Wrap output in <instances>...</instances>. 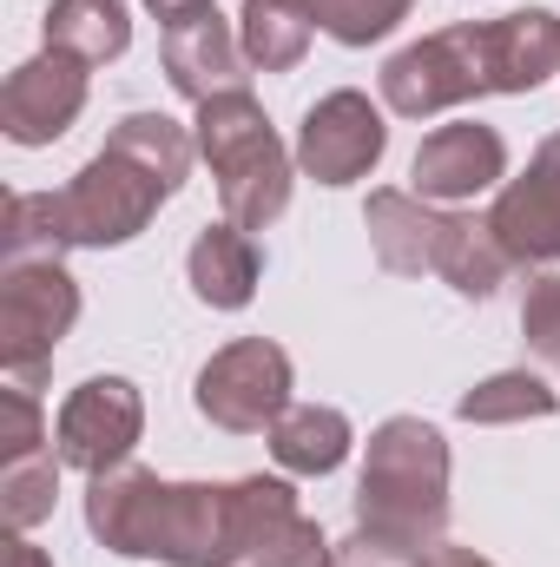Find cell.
I'll return each instance as SVG.
<instances>
[{
    "mask_svg": "<svg viewBox=\"0 0 560 567\" xmlns=\"http://www.w3.org/2000/svg\"><path fill=\"white\" fill-rule=\"evenodd\" d=\"M198 140L165 120V113H126L113 126V140L100 145L60 198V238L106 251V245H133L145 225L158 218V205L185 185Z\"/></svg>",
    "mask_w": 560,
    "mask_h": 567,
    "instance_id": "1",
    "label": "cell"
},
{
    "mask_svg": "<svg viewBox=\"0 0 560 567\" xmlns=\"http://www.w3.org/2000/svg\"><path fill=\"white\" fill-rule=\"evenodd\" d=\"M86 528L113 555L165 567H225L231 482H165L152 468H113L86 488Z\"/></svg>",
    "mask_w": 560,
    "mask_h": 567,
    "instance_id": "2",
    "label": "cell"
},
{
    "mask_svg": "<svg viewBox=\"0 0 560 567\" xmlns=\"http://www.w3.org/2000/svg\"><path fill=\"white\" fill-rule=\"evenodd\" d=\"M356 528L428 555L448 528V442L422 416H390L370 435L356 482Z\"/></svg>",
    "mask_w": 560,
    "mask_h": 567,
    "instance_id": "3",
    "label": "cell"
},
{
    "mask_svg": "<svg viewBox=\"0 0 560 567\" xmlns=\"http://www.w3.org/2000/svg\"><path fill=\"white\" fill-rule=\"evenodd\" d=\"M191 140H198V158L211 165L218 178V205L231 225L245 231H265L290 212V152L271 133L265 106L251 93H225V100H205L198 120H191Z\"/></svg>",
    "mask_w": 560,
    "mask_h": 567,
    "instance_id": "4",
    "label": "cell"
},
{
    "mask_svg": "<svg viewBox=\"0 0 560 567\" xmlns=\"http://www.w3.org/2000/svg\"><path fill=\"white\" fill-rule=\"evenodd\" d=\"M80 323V284L60 258H27L0 271V370L20 390H40L60 337Z\"/></svg>",
    "mask_w": 560,
    "mask_h": 567,
    "instance_id": "5",
    "label": "cell"
},
{
    "mask_svg": "<svg viewBox=\"0 0 560 567\" xmlns=\"http://www.w3.org/2000/svg\"><path fill=\"white\" fill-rule=\"evenodd\" d=\"M488 93V60H481V20H462V27H442L416 47H403L390 66H383V106L403 113V120H435L462 100H481Z\"/></svg>",
    "mask_w": 560,
    "mask_h": 567,
    "instance_id": "6",
    "label": "cell"
},
{
    "mask_svg": "<svg viewBox=\"0 0 560 567\" xmlns=\"http://www.w3.org/2000/svg\"><path fill=\"white\" fill-rule=\"evenodd\" d=\"M191 403H198V416L211 429H231V435L278 429V416L290 410V357H283V343H271V337L225 343L198 370Z\"/></svg>",
    "mask_w": 560,
    "mask_h": 567,
    "instance_id": "7",
    "label": "cell"
},
{
    "mask_svg": "<svg viewBox=\"0 0 560 567\" xmlns=\"http://www.w3.org/2000/svg\"><path fill=\"white\" fill-rule=\"evenodd\" d=\"M225 567H330L323 528L297 508V488L278 475L231 482V555Z\"/></svg>",
    "mask_w": 560,
    "mask_h": 567,
    "instance_id": "8",
    "label": "cell"
},
{
    "mask_svg": "<svg viewBox=\"0 0 560 567\" xmlns=\"http://www.w3.org/2000/svg\"><path fill=\"white\" fill-rule=\"evenodd\" d=\"M139 435H145V396L126 377H86V383L60 403V423H53L60 462L80 468V475H113V468H126V455L139 449Z\"/></svg>",
    "mask_w": 560,
    "mask_h": 567,
    "instance_id": "9",
    "label": "cell"
},
{
    "mask_svg": "<svg viewBox=\"0 0 560 567\" xmlns=\"http://www.w3.org/2000/svg\"><path fill=\"white\" fill-rule=\"evenodd\" d=\"M383 152H390V126L370 106V93H356V86L323 93L297 126V172L317 185H356L376 172Z\"/></svg>",
    "mask_w": 560,
    "mask_h": 567,
    "instance_id": "10",
    "label": "cell"
},
{
    "mask_svg": "<svg viewBox=\"0 0 560 567\" xmlns=\"http://www.w3.org/2000/svg\"><path fill=\"white\" fill-rule=\"evenodd\" d=\"M86 93H93L86 60H73V53L46 47V53H33L27 66H13V73H7V86H0V133H7L13 145L66 140V133H73V120L86 113Z\"/></svg>",
    "mask_w": 560,
    "mask_h": 567,
    "instance_id": "11",
    "label": "cell"
},
{
    "mask_svg": "<svg viewBox=\"0 0 560 567\" xmlns=\"http://www.w3.org/2000/svg\"><path fill=\"white\" fill-rule=\"evenodd\" d=\"M158 53H165V80H172V93H185L191 106L225 100V93H251V86H245V80H251L245 40L231 33V20L218 13V0L178 13V20L165 27V47H158Z\"/></svg>",
    "mask_w": 560,
    "mask_h": 567,
    "instance_id": "12",
    "label": "cell"
},
{
    "mask_svg": "<svg viewBox=\"0 0 560 567\" xmlns=\"http://www.w3.org/2000/svg\"><path fill=\"white\" fill-rule=\"evenodd\" d=\"M488 225L515 265H560V133L535 145L521 178L501 185Z\"/></svg>",
    "mask_w": 560,
    "mask_h": 567,
    "instance_id": "13",
    "label": "cell"
},
{
    "mask_svg": "<svg viewBox=\"0 0 560 567\" xmlns=\"http://www.w3.org/2000/svg\"><path fill=\"white\" fill-rule=\"evenodd\" d=\"M416 198L428 205H462V198H481L508 178V145L495 126L481 120H455V126H435L428 140L416 145Z\"/></svg>",
    "mask_w": 560,
    "mask_h": 567,
    "instance_id": "14",
    "label": "cell"
},
{
    "mask_svg": "<svg viewBox=\"0 0 560 567\" xmlns=\"http://www.w3.org/2000/svg\"><path fill=\"white\" fill-rule=\"evenodd\" d=\"M481 60H488V93H535L548 73H560V13L521 7L481 20Z\"/></svg>",
    "mask_w": 560,
    "mask_h": 567,
    "instance_id": "15",
    "label": "cell"
},
{
    "mask_svg": "<svg viewBox=\"0 0 560 567\" xmlns=\"http://www.w3.org/2000/svg\"><path fill=\"white\" fill-rule=\"evenodd\" d=\"M363 225H370V251H376L383 271H396V278H422V271L442 265L448 212H435V205L416 198V192H370Z\"/></svg>",
    "mask_w": 560,
    "mask_h": 567,
    "instance_id": "16",
    "label": "cell"
},
{
    "mask_svg": "<svg viewBox=\"0 0 560 567\" xmlns=\"http://www.w3.org/2000/svg\"><path fill=\"white\" fill-rule=\"evenodd\" d=\"M185 278H191V297L211 303V310H245L258 297V278H265V258L251 245L245 225H205L191 258H185Z\"/></svg>",
    "mask_w": 560,
    "mask_h": 567,
    "instance_id": "17",
    "label": "cell"
},
{
    "mask_svg": "<svg viewBox=\"0 0 560 567\" xmlns=\"http://www.w3.org/2000/svg\"><path fill=\"white\" fill-rule=\"evenodd\" d=\"M350 442H356V429L330 403H297L271 429V455H278L283 475H330V468H343Z\"/></svg>",
    "mask_w": 560,
    "mask_h": 567,
    "instance_id": "18",
    "label": "cell"
},
{
    "mask_svg": "<svg viewBox=\"0 0 560 567\" xmlns=\"http://www.w3.org/2000/svg\"><path fill=\"white\" fill-rule=\"evenodd\" d=\"M46 47L86 60V66H106L133 47V20H126V0H53L46 7Z\"/></svg>",
    "mask_w": 560,
    "mask_h": 567,
    "instance_id": "19",
    "label": "cell"
},
{
    "mask_svg": "<svg viewBox=\"0 0 560 567\" xmlns=\"http://www.w3.org/2000/svg\"><path fill=\"white\" fill-rule=\"evenodd\" d=\"M515 271V258L501 251L495 225L488 218H468V212H448V245H442V265L435 278H448V290L462 297H495Z\"/></svg>",
    "mask_w": 560,
    "mask_h": 567,
    "instance_id": "20",
    "label": "cell"
},
{
    "mask_svg": "<svg viewBox=\"0 0 560 567\" xmlns=\"http://www.w3.org/2000/svg\"><path fill=\"white\" fill-rule=\"evenodd\" d=\"M238 40L258 73H290L310 53V13H303V0H245Z\"/></svg>",
    "mask_w": 560,
    "mask_h": 567,
    "instance_id": "21",
    "label": "cell"
},
{
    "mask_svg": "<svg viewBox=\"0 0 560 567\" xmlns=\"http://www.w3.org/2000/svg\"><path fill=\"white\" fill-rule=\"evenodd\" d=\"M462 423H481V429H501V423H548L560 410V390L541 383L535 370H501L488 383H475L462 403Z\"/></svg>",
    "mask_w": 560,
    "mask_h": 567,
    "instance_id": "22",
    "label": "cell"
},
{
    "mask_svg": "<svg viewBox=\"0 0 560 567\" xmlns=\"http://www.w3.org/2000/svg\"><path fill=\"white\" fill-rule=\"evenodd\" d=\"M53 495H60V455L53 449L0 462V522H7V535L40 528L53 515Z\"/></svg>",
    "mask_w": 560,
    "mask_h": 567,
    "instance_id": "23",
    "label": "cell"
},
{
    "mask_svg": "<svg viewBox=\"0 0 560 567\" xmlns=\"http://www.w3.org/2000/svg\"><path fill=\"white\" fill-rule=\"evenodd\" d=\"M0 251H7V265L60 258L66 251V238H60V198L53 192H13L7 212H0Z\"/></svg>",
    "mask_w": 560,
    "mask_h": 567,
    "instance_id": "24",
    "label": "cell"
},
{
    "mask_svg": "<svg viewBox=\"0 0 560 567\" xmlns=\"http://www.w3.org/2000/svg\"><path fill=\"white\" fill-rule=\"evenodd\" d=\"M409 7L416 0H303L310 27H323L336 47H370V40L396 33L409 20Z\"/></svg>",
    "mask_w": 560,
    "mask_h": 567,
    "instance_id": "25",
    "label": "cell"
},
{
    "mask_svg": "<svg viewBox=\"0 0 560 567\" xmlns=\"http://www.w3.org/2000/svg\"><path fill=\"white\" fill-rule=\"evenodd\" d=\"M40 449H46L40 396L20 390V383H7V390H0V462H13V455H40Z\"/></svg>",
    "mask_w": 560,
    "mask_h": 567,
    "instance_id": "26",
    "label": "cell"
},
{
    "mask_svg": "<svg viewBox=\"0 0 560 567\" xmlns=\"http://www.w3.org/2000/svg\"><path fill=\"white\" fill-rule=\"evenodd\" d=\"M521 337L535 357L560 363V271L554 278H535L528 284V303H521Z\"/></svg>",
    "mask_w": 560,
    "mask_h": 567,
    "instance_id": "27",
    "label": "cell"
},
{
    "mask_svg": "<svg viewBox=\"0 0 560 567\" xmlns=\"http://www.w3.org/2000/svg\"><path fill=\"white\" fill-rule=\"evenodd\" d=\"M422 555H409V548H396V542H383V535H350V542H336L330 548V567H416Z\"/></svg>",
    "mask_w": 560,
    "mask_h": 567,
    "instance_id": "28",
    "label": "cell"
},
{
    "mask_svg": "<svg viewBox=\"0 0 560 567\" xmlns=\"http://www.w3.org/2000/svg\"><path fill=\"white\" fill-rule=\"evenodd\" d=\"M416 567H495L488 555H475V548H455V542H435Z\"/></svg>",
    "mask_w": 560,
    "mask_h": 567,
    "instance_id": "29",
    "label": "cell"
},
{
    "mask_svg": "<svg viewBox=\"0 0 560 567\" xmlns=\"http://www.w3.org/2000/svg\"><path fill=\"white\" fill-rule=\"evenodd\" d=\"M0 567H53V561H46L27 535H7V555H0Z\"/></svg>",
    "mask_w": 560,
    "mask_h": 567,
    "instance_id": "30",
    "label": "cell"
},
{
    "mask_svg": "<svg viewBox=\"0 0 560 567\" xmlns=\"http://www.w3.org/2000/svg\"><path fill=\"white\" fill-rule=\"evenodd\" d=\"M191 7H211V0H145V13H158L165 27H172L178 13H191Z\"/></svg>",
    "mask_w": 560,
    "mask_h": 567,
    "instance_id": "31",
    "label": "cell"
}]
</instances>
